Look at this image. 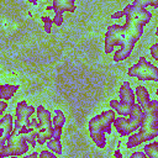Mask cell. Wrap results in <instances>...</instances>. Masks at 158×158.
Here are the masks:
<instances>
[{"label": "cell", "instance_id": "obj_1", "mask_svg": "<svg viewBox=\"0 0 158 158\" xmlns=\"http://www.w3.org/2000/svg\"><path fill=\"white\" fill-rule=\"evenodd\" d=\"M143 33V27L126 22L121 25H110L105 35V53H111L116 46L136 44Z\"/></svg>", "mask_w": 158, "mask_h": 158}, {"label": "cell", "instance_id": "obj_2", "mask_svg": "<svg viewBox=\"0 0 158 158\" xmlns=\"http://www.w3.org/2000/svg\"><path fill=\"white\" fill-rule=\"evenodd\" d=\"M142 110L143 118L138 127L139 131L137 132L141 143L148 142L158 136V101L151 100L149 104Z\"/></svg>", "mask_w": 158, "mask_h": 158}, {"label": "cell", "instance_id": "obj_3", "mask_svg": "<svg viewBox=\"0 0 158 158\" xmlns=\"http://www.w3.org/2000/svg\"><path fill=\"white\" fill-rule=\"evenodd\" d=\"M143 118V110L138 104H132L131 106V111H130V118L128 117H115L112 121L114 128L116 130V132L120 136H128L132 132H135Z\"/></svg>", "mask_w": 158, "mask_h": 158}, {"label": "cell", "instance_id": "obj_4", "mask_svg": "<svg viewBox=\"0 0 158 158\" xmlns=\"http://www.w3.org/2000/svg\"><path fill=\"white\" fill-rule=\"evenodd\" d=\"M36 115L38 121V132H37V144L43 146L49 138H52L53 133V123L51 112L44 109L43 105H38L36 107Z\"/></svg>", "mask_w": 158, "mask_h": 158}, {"label": "cell", "instance_id": "obj_5", "mask_svg": "<svg viewBox=\"0 0 158 158\" xmlns=\"http://www.w3.org/2000/svg\"><path fill=\"white\" fill-rule=\"evenodd\" d=\"M128 75L137 78L139 80L157 81L158 80V68L154 64H152L149 60H147L146 57L141 56L138 58V62L128 69Z\"/></svg>", "mask_w": 158, "mask_h": 158}, {"label": "cell", "instance_id": "obj_6", "mask_svg": "<svg viewBox=\"0 0 158 158\" xmlns=\"http://www.w3.org/2000/svg\"><path fill=\"white\" fill-rule=\"evenodd\" d=\"M115 118L114 110H105L100 115L94 116L89 122V132H100L105 135L111 133V125Z\"/></svg>", "mask_w": 158, "mask_h": 158}, {"label": "cell", "instance_id": "obj_7", "mask_svg": "<svg viewBox=\"0 0 158 158\" xmlns=\"http://www.w3.org/2000/svg\"><path fill=\"white\" fill-rule=\"evenodd\" d=\"M6 151H7V156H22L25 154L30 146L26 142L25 137L14 127L12 132L10 133L9 138L6 139Z\"/></svg>", "mask_w": 158, "mask_h": 158}, {"label": "cell", "instance_id": "obj_8", "mask_svg": "<svg viewBox=\"0 0 158 158\" xmlns=\"http://www.w3.org/2000/svg\"><path fill=\"white\" fill-rule=\"evenodd\" d=\"M123 16L126 19V22H131L142 27H144L152 19V14L148 10L137 7L135 5H127L123 9Z\"/></svg>", "mask_w": 158, "mask_h": 158}, {"label": "cell", "instance_id": "obj_9", "mask_svg": "<svg viewBox=\"0 0 158 158\" xmlns=\"http://www.w3.org/2000/svg\"><path fill=\"white\" fill-rule=\"evenodd\" d=\"M36 112V107L32 105H28L25 100L20 101L16 105L15 109V126L17 128H23L28 126L30 123V117Z\"/></svg>", "mask_w": 158, "mask_h": 158}, {"label": "cell", "instance_id": "obj_10", "mask_svg": "<svg viewBox=\"0 0 158 158\" xmlns=\"http://www.w3.org/2000/svg\"><path fill=\"white\" fill-rule=\"evenodd\" d=\"M14 128V117L11 114H5L0 118V143H5Z\"/></svg>", "mask_w": 158, "mask_h": 158}, {"label": "cell", "instance_id": "obj_11", "mask_svg": "<svg viewBox=\"0 0 158 158\" xmlns=\"http://www.w3.org/2000/svg\"><path fill=\"white\" fill-rule=\"evenodd\" d=\"M120 101L132 105L135 102V93L131 89V84L128 81H123L120 88Z\"/></svg>", "mask_w": 158, "mask_h": 158}, {"label": "cell", "instance_id": "obj_12", "mask_svg": "<svg viewBox=\"0 0 158 158\" xmlns=\"http://www.w3.org/2000/svg\"><path fill=\"white\" fill-rule=\"evenodd\" d=\"M135 98L137 99L138 101V105L144 109L149 101H151V96H149V93L147 91V88L144 85H137L136 86V91H135Z\"/></svg>", "mask_w": 158, "mask_h": 158}, {"label": "cell", "instance_id": "obj_13", "mask_svg": "<svg viewBox=\"0 0 158 158\" xmlns=\"http://www.w3.org/2000/svg\"><path fill=\"white\" fill-rule=\"evenodd\" d=\"M53 10L60 12H74L75 11V0H53Z\"/></svg>", "mask_w": 158, "mask_h": 158}, {"label": "cell", "instance_id": "obj_14", "mask_svg": "<svg viewBox=\"0 0 158 158\" xmlns=\"http://www.w3.org/2000/svg\"><path fill=\"white\" fill-rule=\"evenodd\" d=\"M135 44H122L120 46V49H117L114 54V60L115 62H121L125 60L126 58H128L133 51Z\"/></svg>", "mask_w": 158, "mask_h": 158}, {"label": "cell", "instance_id": "obj_15", "mask_svg": "<svg viewBox=\"0 0 158 158\" xmlns=\"http://www.w3.org/2000/svg\"><path fill=\"white\" fill-rule=\"evenodd\" d=\"M19 85H14V84H2L0 85V99L2 100H10L16 91L19 90Z\"/></svg>", "mask_w": 158, "mask_h": 158}, {"label": "cell", "instance_id": "obj_16", "mask_svg": "<svg viewBox=\"0 0 158 158\" xmlns=\"http://www.w3.org/2000/svg\"><path fill=\"white\" fill-rule=\"evenodd\" d=\"M110 106H111V109H114L120 115L127 116V115H130L132 105H128V104H125V102H121V101H117V100H111L110 101Z\"/></svg>", "mask_w": 158, "mask_h": 158}, {"label": "cell", "instance_id": "obj_17", "mask_svg": "<svg viewBox=\"0 0 158 158\" xmlns=\"http://www.w3.org/2000/svg\"><path fill=\"white\" fill-rule=\"evenodd\" d=\"M143 152L148 158H158V142L147 143L143 147Z\"/></svg>", "mask_w": 158, "mask_h": 158}, {"label": "cell", "instance_id": "obj_18", "mask_svg": "<svg viewBox=\"0 0 158 158\" xmlns=\"http://www.w3.org/2000/svg\"><path fill=\"white\" fill-rule=\"evenodd\" d=\"M90 137L93 139V142L95 143V146L98 148H105L106 144V138H105V133H100V132H91Z\"/></svg>", "mask_w": 158, "mask_h": 158}, {"label": "cell", "instance_id": "obj_19", "mask_svg": "<svg viewBox=\"0 0 158 158\" xmlns=\"http://www.w3.org/2000/svg\"><path fill=\"white\" fill-rule=\"evenodd\" d=\"M47 148L49 151H52L53 153L56 154H60L62 153V143L58 138H52V139H48L47 142Z\"/></svg>", "mask_w": 158, "mask_h": 158}, {"label": "cell", "instance_id": "obj_20", "mask_svg": "<svg viewBox=\"0 0 158 158\" xmlns=\"http://www.w3.org/2000/svg\"><path fill=\"white\" fill-rule=\"evenodd\" d=\"M64 122H65V117H64L63 112L57 109V110L54 111V116H53V118H52L53 126H54V127H63Z\"/></svg>", "mask_w": 158, "mask_h": 158}, {"label": "cell", "instance_id": "obj_21", "mask_svg": "<svg viewBox=\"0 0 158 158\" xmlns=\"http://www.w3.org/2000/svg\"><path fill=\"white\" fill-rule=\"evenodd\" d=\"M132 5H135L137 7H142V9H146L148 5H151L152 7L157 9L158 7V0H135Z\"/></svg>", "mask_w": 158, "mask_h": 158}, {"label": "cell", "instance_id": "obj_22", "mask_svg": "<svg viewBox=\"0 0 158 158\" xmlns=\"http://www.w3.org/2000/svg\"><path fill=\"white\" fill-rule=\"evenodd\" d=\"M41 20L43 22V28H44V32L46 33H51L52 32V19H49V16H41Z\"/></svg>", "mask_w": 158, "mask_h": 158}, {"label": "cell", "instance_id": "obj_23", "mask_svg": "<svg viewBox=\"0 0 158 158\" xmlns=\"http://www.w3.org/2000/svg\"><path fill=\"white\" fill-rule=\"evenodd\" d=\"M54 11V17H53V20H52V22L56 25V26H62V23H63V12H60V11H57V10H53Z\"/></svg>", "mask_w": 158, "mask_h": 158}, {"label": "cell", "instance_id": "obj_24", "mask_svg": "<svg viewBox=\"0 0 158 158\" xmlns=\"http://www.w3.org/2000/svg\"><path fill=\"white\" fill-rule=\"evenodd\" d=\"M149 52H151V56L153 57V59L154 60H158V44L157 43H154V44L151 46Z\"/></svg>", "mask_w": 158, "mask_h": 158}, {"label": "cell", "instance_id": "obj_25", "mask_svg": "<svg viewBox=\"0 0 158 158\" xmlns=\"http://www.w3.org/2000/svg\"><path fill=\"white\" fill-rule=\"evenodd\" d=\"M62 135V127H54L53 126V133H52V138H60Z\"/></svg>", "mask_w": 158, "mask_h": 158}, {"label": "cell", "instance_id": "obj_26", "mask_svg": "<svg viewBox=\"0 0 158 158\" xmlns=\"http://www.w3.org/2000/svg\"><path fill=\"white\" fill-rule=\"evenodd\" d=\"M40 157H48V158H54L56 157V153H53L52 151H42L40 154H38Z\"/></svg>", "mask_w": 158, "mask_h": 158}, {"label": "cell", "instance_id": "obj_27", "mask_svg": "<svg viewBox=\"0 0 158 158\" xmlns=\"http://www.w3.org/2000/svg\"><path fill=\"white\" fill-rule=\"evenodd\" d=\"M131 158H147L144 152H133L131 154Z\"/></svg>", "mask_w": 158, "mask_h": 158}, {"label": "cell", "instance_id": "obj_28", "mask_svg": "<svg viewBox=\"0 0 158 158\" xmlns=\"http://www.w3.org/2000/svg\"><path fill=\"white\" fill-rule=\"evenodd\" d=\"M7 109V102L6 101H0V116L4 114V111Z\"/></svg>", "mask_w": 158, "mask_h": 158}, {"label": "cell", "instance_id": "obj_29", "mask_svg": "<svg viewBox=\"0 0 158 158\" xmlns=\"http://www.w3.org/2000/svg\"><path fill=\"white\" fill-rule=\"evenodd\" d=\"M122 16H123V10L117 11V12H115V14H112V15H111V17H112V19H120V17H122Z\"/></svg>", "mask_w": 158, "mask_h": 158}, {"label": "cell", "instance_id": "obj_30", "mask_svg": "<svg viewBox=\"0 0 158 158\" xmlns=\"http://www.w3.org/2000/svg\"><path fill=\"white\" fill-rule=\"evenodd\" d=\"M114 156L115 157H122V154H121V152L117 149V151H115V153H114Z\"/></svg>", "mask_w": 158, "mask_h": 158}, {"label": "cell", "instance_id": "obj_31", "mask_svg": "<svg viewBox=\"0 0 158 158\" xmlns=\"http://www.w3.org/2000/svg\"><path fill=\"white\" fill-rule=\"evenodd\" d=\"M33 157H38V153H31L27 156V158H33Z\"/></svg>", "mask_w": 158, "mask_h": 158}, {"label": "cell", "instance_id": "obj_32", "mask_svg": "<svg viewBox=\"0 0 158 158\" xmlns=\"http://www.w3.org/2000/svg\"><path fill=\"white\" fill-rule=\"evenodd\" d=\"M28 2H31L32 5H35V6H37L38 5V2H37V0H27Z\"/></svg>", "mask_w": 158, "mask_h": 158}]
</instances>
